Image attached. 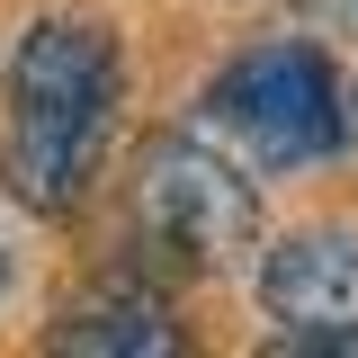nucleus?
I'll list each match as a JSON object with an SVG mask.
<instances>
[{"instance_id":"obj_2","label":"nucleus","mask_w":358,"mask_h":358,"mask_svg":"<svg viewBox=\"0 0 358 358\" xmlns=\"http://www.w3.org/2000/svg\"><path fill=\"white\" fill-rule=\"evenodd\" d=\"M126 215H134L143 268L197 278V268H224V260L251 251L260 197H251V179L233 171L224 152H206L197 134H162V143H143V162H134Z\"/></svg>"},{"instance_id":"obj_6","label":"nucleus","mask_w":358,"mask_h":358,"mask_svg":"<svg viewBox=\"0 0 358 358\" xmlns=\"http://www.w3.org/2000/svg\"><path fill=\"white\" fill-rule=\"evenodd\" d=\"M260 358H358V331H278Z\"/></svg>"},{"instance_id":"obj_4","label":"nucleus","mask_w":358,"mask_h":358,"mask_svg":"<svg viewBox=\"0 0 358 358\" xmlns=\"http://www.w3.org/2000/svg\"><path fill=\"white\" fill-rule=\"evenodd\" d=\"M45 358H188V331L152 278H99L45 322Z\"/></svg>"},{"instance_id":"obj_1","label":"nucleus","mask_w":358,"mask_h":358,"mask_svg":"<svg viewBox=\"0 0 358 358\" xmlns=\"http://www.w3.org/2000/svg\"><path fill=\"white\" fill-rule=\"evenodd\" d=\"M117 36L81 27V18H45L18 36L9 63V143H0V179L27 215H72L99 179L108 126H117Z\"/></svg>"},{"instance_id":"obj_7","label":"nucleus","mask_w":358,"mask_h":358,"mask_svg":"<svg viewBox=\"0 0 358 358\" xmlns=\"http://www.w3.org/2000/svg\"><path fill=\"white\" fill-rule=\"evenodd\" d=\"M0 278H9V251H0Z\"/></svg>"},{"instance_id":"obj_5","label":"nucleus","mask_w":358,"mask_h":358,"mask_svg":"<svg viewBox=\"0 0 358 358\" xmlns=\"http://www.w3.org/2000/svg\"><path fill=\"white\" fill-rule=\"evenodd\" d=\"M260 305L287 331H358V233L313 224L260 260Z\"/></svg>"},{"instance_id":"obj_3","label":"nucleus","mask_w":358,"mask_h":358,"mask_svg":"<svg viewBox=\"0 0 358 358\" xmlns=\"http://www.w3.org/2000/svg\"><path fill=\"white\" fill-rule=\"evenodd\" d=\"M206 117H215L251 162L268 171H296V162H322L341 152L350 134V108H341V81L313 45H251L233 54L206 90Z\"/></svg>"}]
</instances>
